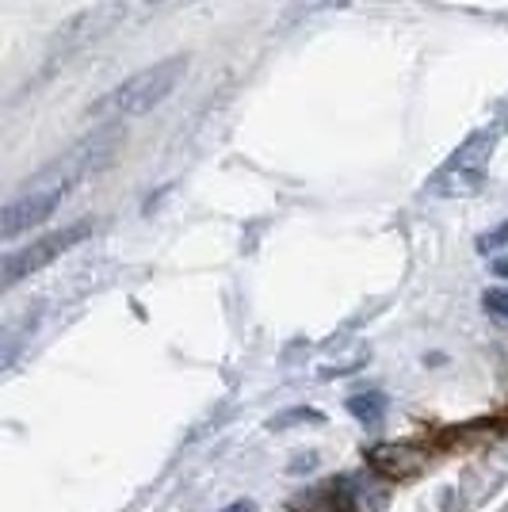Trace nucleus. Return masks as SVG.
<instances>
[{"mask_svg": "<svg viewBox=\"0 0 508 512\" xmlns=\"http://www.w3.org/2000/svg\"><path fill=\"white\" fill-rule=\"evenodd\" d=\"M88 234H92V222H73V226H62V230L46 234L43 241L27 245V249L8 253V256H4V287H16L20 279L35 276V272H39V268H46L50 260H58V256L69 253L73 245H81Z\"/></svg>", "mask_w": 508, "mask_h": 512, "instance_id": "obj_2", "label": "nucleus"}, {"mask_svg": "<svg viewBox=\"0 0 508 512\" xmlns=\"http://www.w3.org/2000/svg\"><path fill=\"white\" fill-rule=\"evenodd\" d=\"M367 463L382 474H413V470H421L424 455L409 444H379L367 451Z\"/></svg>", "mask_w": 508, "mask_h": 512, "instance_id": "obj_4", "label": "nucleus"}, {"mask_svg": "<svg viewBox=\"0 0 508 512\" xmlns=\"http://www.w3.org/2000/svg\"><path fill=\"white\" fill-rule=\"evenodd\" d=\"M149 4H157V0H149Z\"/></svg>", "mask_w": 508, "mask_h": 512, "instance_id": "obj_10", "label": "nucleus"}, {"mask_svg": "<svg viewBox=\"0 0 508 512\" xmlns=\"http://www.w3.org/2000/svg\"><path fill=\"white\" fill-rule=\"evenodd\" d=\"M505 241H508V222L501 226V230H493V234L478 237V253H493V249H501Z\"/></svg>", "mask_w": 508, "mask_h": 512, "instance_id": "obj_8", "label": "nucleus"}, {"mask_svg": "<svg viewBox=\"0 0 508 512\" xmlns=\"http://www.w3.org/2000/svg\"><path fill=\"white\" fill-rule=\"evenodd\" d=\"M302 421H310V425H321V413H318V409H291V413H283V417H276V421H268V428L302 425Z\"/></svg>", "mask_w": 508, "mask_h": 512, "instance_id": "obj_7", "label": "nucleus"}, {"mask_svg": "<svg viewBox=\"0 0 508 512\" xmlns=\"http://www.w3.org/2000/svg\"><path fill=\"white\" fill-rule=\"evenodd\" d=\"M188 73V58H165V62H153L149 69H138L134 77H127L123 85H115L104 100L96 104V115H111V119H134V115H146L157 104H165L180 77Z\"/></svg>", "mask_w": 508, "mask_h": 512, "instance_id": "obj_1", "label": "nucleus"}, {"mask_svg": "<svg viewBox=\"0 0 508 512\" xmlns=\"http://www.w3.org/2000/svg\"><path fill=\"white\" fill-rule=\"evenodd\" d=\"M482 310H486L489 318L508 321V287H489L486 295H482Z\"/></svg>", "mask_w": 508, "mask_h": 512, "instance_id": "obj_6", "label": "nucleus"}, {"mask_svg": "<svg viewBox=\"0 0 508 512\" xmlns=\"http://www.w3.org/2000/svg\"><path fill=\"white\" fill-rule=\"evenodd\" d=\"M222 512H253V501H233L230 509H222Z\"/></svg>", "mask_w": 508, "mask_h": 512, "instance_id": "obj_9", "label": "nucleus"}, {"mask_svg": "<svg viewBox=\"0 0 508 512\" xmlns=\"http://www.w3.org/2000/svg\"><path fill=\"white\" fill-rule=\"evenodd\" d=\"M382 409H386V398H382V394H356V398H348V413H352L356 421H363V425H379Z\"/></svg>", "mask_w": 508, "mask_h": 512, "instance_id": "obj_5", "label": "nucleus"}, {"mask_svg": "<svg viewBox=\"0 0 508 512\" xmlns=\"http://www.w3.org/2000/svg\"><path fill=\"white\" fill-rule=\"evenodd\" d=\"M65 192H69L65 184H35V180H31V188H23V192L4 207L0 237H4V241H16L23 230L46 222L50 214L58 211V203L65 199Z\"/></svg>", "mask_w": 508, "mask_h": 512, "instance_id": "obj_3", "label": "nucleus"}]
</instances>
